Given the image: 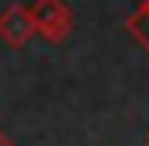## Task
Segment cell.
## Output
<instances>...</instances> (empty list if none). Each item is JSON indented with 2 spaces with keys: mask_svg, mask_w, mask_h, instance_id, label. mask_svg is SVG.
<instances>
[{
  "mask_svg": "<svg viewBox=\"0 0 149 146\" xmlns=\"http://www.w3.org/2000/svg\"><path fill=\"white\" fill-rule=\"evenodd\" d=\"M31 9V18H33V31L46 40V43L58 46L70 37L73 31V9L64 3V0H37Z\"/></svg>",
  "mask_w": 149,
  "mask_h": 146,
  "instance_id": "6da1fadb",
  "label": "cell"
},
{
  "mask_svg": "<svg viewBox=\"0 0 149 146\" xmlns=\"http://www.w3.org/2000/svg\"><path fill=\"white\" fill-rule=\"evenodd\" d=\"M33 34V18L24 3H12L6 12H0V40L9 49H24Z\"/></svg>",
  "mask_w": 149,
  "mask_h": 146,
  "instance_id": "7a4b0ae2",
  "label": "cell"
},
{
  "mask_svg": "<svg viewBox=\"0 0 149 146\" xmlns=\"http://www.w3.org/2000/svg\"><path fill=\"white\" fill-rule=\"evenodd\" d=\"M125 31L134 37V43H137L140 49L149 55V0L140 6L137 12H134V15L125 18Z\"/></svg>",
  "mask_w": 149,
  "mask_h": 146,
  "instance_id": "3957f363",
  "label": "cell"
},
{
  "mask_svg": "<svg viewBox=\"0 0 149 146\" xmlns=\"http://www.w3.org/2000/svg\"><path fill=\"white\" fill-rule=\"evenodd\" d=\"M0 146H15V140H12L9 134H3V131H0Z\"/></svg>",
  "mask_w": 149,
  "mask_h": 146,
  "instance_id": "277c9868",
  "label": "cell"
},
{
  "mask_svg": "<svg viewBox=\"0 0 149 146\" xmlns=\"http://www.w3.org/2000/svg\"><path fill=\"white\" fill-rule=\"evenodd\" d=\"M146 146H149V134H146Z\"/></svg>",
  "mask_w": 149,
  "mask_h": 146,
  "instance_id": "5b68a950",
  "label": "cell"
}]
</instances>
